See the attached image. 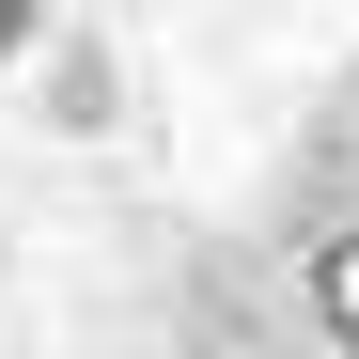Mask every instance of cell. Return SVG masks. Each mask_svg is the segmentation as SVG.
I'll list each match as a JSON object with an SVG mask.
<instances>
[{"instance_id": "7a4b0ae2", "label": "cell", "mask_w": 359, "mask_h": 359, "mask_svg": "<svg viewBox=\"0 0 359 359\" xmlns=\"http://www.w3.org/2000/svg\"><path fill=\"white\" fill-rule=\"evenodd\" d=\"M32 32H47V0H0V63H16V47H32Z\"/></svg>"}, {"instance_id": "6da1fadb", "label": "cell", "mask_w": 359, "mask_h": 359, "mask_svg": "<svg viewBox=\"0 0 359 359\" xmlns=\"http://www.w3.org/2000/svg\"><path fill=\"white\" fill-rule=\"evenodd\" d=\"M313 313H328V344L359 359V219H344L328 250H313Z\"/></svg>"}]
</instances>
